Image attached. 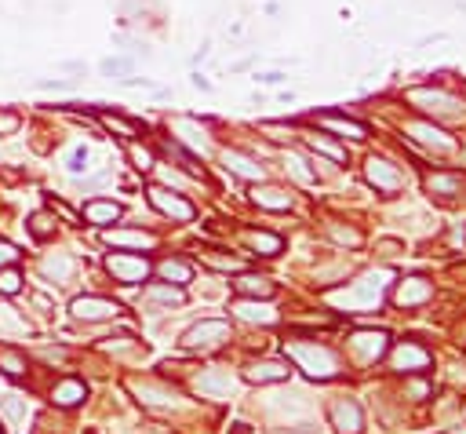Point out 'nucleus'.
Returning a JSON list of instances; mask_svg holds the SVG:
<instances>
[{"mask_svg": "<svg viewBox=\"0 0 466 434\" xmlns=\"http://www.w3.org/2000/svg\"><path fill=\"white\" fill-rule=\"evenodd\" d=\"M248 244L255 248V252H263V256H277L285 248V241L277 237V234H266V230H252L248 234Z\"/></svg>", "mask_w": 466, "mask_h": 434, "instance_id": "obj_23", "label": "nucleus"}, {"mask_svg": "<svg viewBox=\"0 0 466 434\" xmlns=\"http://www.w3.org/2000/svg\"><path fill=\"white\" fill-rule=\"evenodd\" d=\"M37 84H41L44 91H70V88H73V81H48V77L37 81Z\"/></svg>", "mask_w": 466, "mask_h": 434, "instance_id": "obj_43", "label": "nucleus"}, {"mask_svg": "<svg viewBox=\"0 0 466 434\" xmlns=\"http://www.w3.org/2000/svg\"><path fill=\"white\" fill-rule=\"evenodd\" d=\"M379 292H383V274H368L346 299L350 303H371V299H379Z\"/></svg>", "mask_w": 466, "mask_h": 434, "instance_id": "obj_22", "label": "nucleus"}, {"mask_svg": "<svg viewBox=\"0 0 466 434\" xmlns=\"http://www.w3.org/2000/svg\"><path fill=\"white\" fill-rule=\"evenodd\" d=\"M18 124H22V117H18V113L0 110V135H15V132H18Z\"/></svg>", "mask_w": 466, "mask_h": 434, "instance_id": "obj_36", "label": "nucleus"}, {"mask_svg": "<svg viewBox=\"0 0 466 434\" xmlns=\"http://www.w3.org/2000/svg\"><path fill=\"white\" fill-rule=\"evenodd\" d=\"M0 365H4L8 376H22V372H26V358L15 347H0Z\"/></svg>", "mask_w": 466, "mask_h": 434, "instance_id": "obj_30", "label": "nucleus"}, {"mask_svg": "<svg viewBox=\"0 0 466 434\" xmlns=\"http://www.w3.org/2000/svg\"><path fill=\"white\" fill-rule=\"evenodd\" d=\"M390 365H393L397 372H423V368L430 365V354H426L419 343H401V347L393 351Z\"/></svg>", "mask_w": 466, "mask_h": 434, "instance_id": "obj_7", "label": "nucleus"}, {"mask_svg": "<svg viewBox=\"0 0 466 434\" xmlns=\"http://www.w3.org/2000/svg\"><path fill=\"white\" fill-rule=\"evenodd\" d=\"M314 120H317V124H324V128H332L335 135H350V139H364V135H368V128H364L361 120H350V117L335 113V110H321Z\"/></svg>", "mask_w": 466, "mask_h": 434, "instance_id": "obj_8", "label": "nucleus"}, {"mask_svg": "<svg viewBox=\"0 0 466 434\" xmlns=\"http://www.w3.org/2000/svg\"><path fill=\"white\" fill-rule=\"evenodd\" d=\"M41 270L51 277V281H70V277H73V259L66 256V252H55V256H48L44 263H41Z\"/></svg>", "mask_w": 466, "mask_h": 434, "instance_id": "obj_20", "label": "nucleus"}, {"mask_svg": "<svg viewBox=\"0 0 466 434\" xmlns=\"http://www.w3.org/2000/svg\"><path fill=\"white\" fill-rule=\"evenodd\" d=\"M106 270L113 274V281L120 285H139L146 281V274H149V263L142 256H128V252H113L106 259Z\"/></svg>", "mask_w": 466, "mask_h": 434, "instance_id": "obj_3", "label": "nucleus"}, {"mask_svg": "<svg viewBox=\"0 0 466 434\" xmlns=\"http://www.w3.org/2000/svg\"><path fill=\"white\" fill-rule=\"evenodd\" d=\"M157 270H161V277H168V281H175V285H186L194 277L190 263H182V259H164Z\"/></svg>", "mask_w": 466, "mask_h": 434, "instance_id": "obj_25", "label": "nucleus"}, {"mask_svg": "<svg viewBox=\"0 0 466 434\" xmlns=\"http://www.w3.org/2000/svg\"><path fill=\"white\" fill-rule=\"evenodd\" d=\"M459 186H462L459 175H448V172L430 175V190H433V194H441V197H455V194H459Z\"/></svg>", "mask_w": 466, "mask_h": 434, "instance_id": "obj_26", "label": "nucleus"}, {"mask_svg": "<svg viewBox=\"0 0 466 434\" xmlns=\"http://www.w3.org/2000/svg\"><path fill=\"white\" fill-rule=\"evenodd\" d=\"M266 132H270V139H277V143L292 139V128H285V124H266Z\"/></svg>", "mask_w": 466, "mask_h": 434, "instance_id": "obj_42", "label": "nucleus"}, {"mask_svg": "<svg viewBox=\"0 0 466 434\" xmlns=\"http://www.w3.org/2000/svg\"><path fill=\"white\" fill-rule=\"evenodd\" d=\"M102 241L113 244V248H149L153 234H146V230H106Z\"/></svg>", "mask_w": 466, "mask_h": 434, "instance_id": "obj_15", "label": "nucleus"}, {"mask_svg": "<svg viewBox=\"0 0 466 434\" xmlns=\"http://www.w3.org/2000/svg\"><path fill=\"white\" fill-rule=\"evenodd\" d=\"M120 84L124 88H153V81H146V77H120Z\"/></svg>", "mask_w": 466, "mask_h": 434, "instance_id": "obj_44", "label": "nucleus"}, {"mask_svg": "<svg viewBox=\"0 0 466 434\" xmlns=\"http://www.w3.org/2000/svg\"><path fill=\"white\" fill-rule=\"evenodd\" d=\"M132 161H135V168H139V172H149V168H153V153H149V150L132 146Z\"/></svg>", "mask_w": 466, "mask_h": 434, "instance_id": "obj_40", "label": "nucleus"}, {"mask_svg": "<svg viewBox=\"0 0 466 434\" xmlns=\"http://www.w3.org/2000/svg\"><path fill=\"white\" fill-rule=\"evenodd\" d=\"M70 310H73L77 321H102V318H117L120 314V303L102 299V296H77L70 303Z\"/></svg>", "mask_w": 466, "mask_h": 434, "instance_id": "obj_4", "label": "nucleus"}, {"mask_svg": "<svg viewBox=\"0 0 466 434\" xmlns=\"http://www.w3.org/2000/svg\"><path fill=\"white\" fill-rule=\"evenodd\" d=\"M102 124H106L110 132H117L120 139H139V124L135 120H124L117 113H102Z\"/></svg>", "mask_w": 466, "mask_h": 434, "instance_id": "obj_28", "label": "nucleus"}, {"mask_svg": "<svg viewBox=\"0 0 466 434\" xmlns=\"http://www.w3.org/2000/svg\"><path fill=\"white\" fill-rule=\"evenodd\" d=\"M18 289H22V274H18V270H0V292L15 296Z\"/></svg>", "mask_w": 466, "mask_h": 434, "instance_id": "obj_34", "label": "nucleus"}, {"mask_svg": "<svg viewBox=\"0 0 466 434\" xmlns=\"http://www.w3.org/2000/svg\"><path fill=\"white\" fill-rule=\"evenodd\" d=\"M84 219L95 223V227H106V223L120 219V205H117V201H106V197H95V201L84 205Z\"/></svg>", "mask_w": 466, "mask_h": 434, "instance_id": "obj_14", "label": "nucleus"}, {"mask_svg": "<svg viewBox=\"0 0 466 434\" xmlns=\"http://www.w3.org/2000/svg\"><path fill=\"white\" fill-rule=\"evenodd\" d=\"M18 248L11 244V241H0V267H11V263H18Z\"/></svg>", "mask_w": 466, "mask_h": 434, "instance_id": "obj_39", "label": "nucleus"}, {"mask_svg": "<svg viewBox=\"0 0 466 434\" xmlns=\"http://www.w3.org/2000/svg\"><path fill=\"white\" fill-rule=\"evenodd\" d=\"M223 165H226V172H233V175H240V179H248V182H255V179H263L266 172H263V165H255L248 153H240V150H226L223 153Z\"/></svg>", "mask_w": 466, "mask_h": 434, "instance_id": "obj_12", "label": "nucleus"}, {"mask_svg": "<svg viewBox=\"0 0 466 434\" xmlns=\"http://www.w3.org/2000/svg\"><path fill=\"white\" fill-rule=\"evenodd\" d=\"M29 234H33L37 241H48V237H55V219H51V215L48 212H33V215H29Z\"/></svg>", "mask_w": 466, "mask_h": 434, "instance_id": "obj_27", "label": "nucleus"}, {"mask_svg": "<svg viewBox=\"0 0 466 434\" xmlns=\"http://www.w3.org/2000/svg\"><path fill=\"white\" fill-rule=\"evenodd\" d=\"M364 175H368V182L376 186V190H383V194H393V190H401V172H397L390 161L371 157V161H368V168H364Z\"/></svg>", "mask_w": 466, "mask_h": 434, "instance_id": "obj_6", "label": "nucleus"}, {"mask_svg": "<svg viewBox=\"0 0 466 434\" xmlns=\"http://www.w3.org/2000/svg\"><path fill=\"white\" fill-rule=\"evenodd\" d=\"M354 351H361L368 361H376L386 351V336L383 332H357L354 336Z\"/></svg>", "mask_w": 466, "mask_h": 434, "instance_id": "obj_21", "label": "nucleus"}, {"mask_svg": "<svg viewBox=\"0 0 466 434\" xmlns=\"http://www.w3.org/2000/svg\"><path fill=\"white\" fill-rule=\"evenodd\" d=\"M233 310L248 321H263V325H273L277 321V310L273 306H259V303H233Z\"/></svg>", "mask_w": 466, "mask_h": 434, "instance_id": "obj_24", "label": "nucleus"}, {"mask_svg": "<svg viewBox=\"0 0 466 434\" xmlns=\"http://www.w3.org/2000/svg\"><path fill=\"white\" fill-rule=\"evenodd\" d=\"M248 380L252 383H281V380H288V365L285 361H259L248 368Z\"/></svg>", "mask_w": 466, "mask_h": 434, "instance_id": "obj_16", "label": "nucleus"}, {"mask_svg": "<svg viewBox=\"0 0 466 434\" xmlns=\"http://www.w3.org/2000/svg\"><path fill=\"white\" fill-rule=\"evenodd\" d=\"M433 296V285L426 281V277H408V281H401L393 303L397 306H415V303H426Z\"/></svg>", "mask_w": 466, "mask_h": 434, "instance_id": "obj_11", "label": "nucleus"}, {"mask_svg": "<svg viewBox=\"0 0 466 434\" xmlns=\"http://www.w3.org/2000/svg\"><path fill=\"white\" fill-rule=\"evenodd\" d=\"M132 66L135 62L132 58H124V55H113V58H102V77H132Z\"/></svg>", "mask_w": 466, "mask_h": 434, "instance_id": "obj_29", "label": "nucleus"}, {"mask_svg": "<svg viewBox=\"0 0 466 434\" xmlns=\"http://www.w3.org/2000/svg\"><path fill=\"white\" fill-rule=\"evenodd\" d=\"M252 201H255V205H263V208H273V212H285V208H292V194L277 190V186H255Z\"/></svg>", "mask_w": 466, "mask_h": 434, "instance_id": "obj_19", "label": "nucleus"}, {"mask_svg": "<svg viewBox=\"0 0 466 434\" xmlns=\"http://www.w3.org/2000/svg\"><path fill=\"white\" fill-rule=\"evenodd\" d=\"M233 289L240 296H263V299L273 296V281H270V277H259V274H240L233 281Z\"/></svg>", "mask_w": 466, "mask_h": 434, "instance_id": "obj_17", "label": "nucleus"}, {"mask_svg": "<svg viewBox=\"0 0 466 434\" xmlns=\"http://www.w3.org/2000/svg\"><path fill=\"white\" fill-rule=\"evenodd\" d=\"M332 237L343 241V244H361V234L357 230H343V227H332Z\"/></svg>", "mask_w": 466, "mask_h": 434, "instance_id": "obj_41", "label": "nucleus"}, {"mask_svg": "<svg viewBox=\"0 0 466 434\" xmlns=\"http://www.w3.org/2000/svg\"><path fill=\"white\" fill-rule=\"evenodd\" d=\"M332 423L343 430V434H361V427H364V416H361V405L357 401H339V405L332 409Z\"/></svg>", "mask_w": 466, "mask_h": 434, "instance_id": "obj_10", "label": "nucleus"}, {"mask_svg": "<svg viewBox=\"0 0 466 434\" xmlns=\"http://www.w3.org/2000/svg\"><path fill=\"white\" fill-rule=\"evenodd\" d=\"M288 168H292V175H295L299 182H314V179H317L314 172L306 168V161H299V157H292V161H288Z\"/></svg>", "mask_w": 466, "mask_h": 434, "instance_id": "obj_38", "label": "nucleus"}, {"mask_svg": "<svg viewBox=\"0 0 466 434\" xmlns=\"http://www.w3.org/2000/svg\"><path fill=\"white\" fill-rule=\"evenodd\" d=\"M146 296H149V299H157V303H182V292L171 289V285H149Z\"/></svg>", "mask_w": 466, "mask_h": 434, "instance_id": "obj_31", "label": "nucleus"}, {"mask_svg": "<svg viewBox=\"0 0 466 434\" xmlns=\"http://www.w3.org/2000/svg\"><path fill=\"white\" fill-rule=\"evenodd\" d=\"M230 339V321H201L190 332L182 336V347L186 351H211Z\"/></svg>", "mask_w": 466, "mask_h": 434, "instance_id": "obj_2", "label": "nucleus"}, {"mask_svg": "<svg viewBox=\"0 0 466 434\" xmlns=\"http://www.w3.org/2000/svg\"><path fill=\"white\" fill-rule=\"evenodd\" d=\"M88 398V387H84V380H58L55 387H51V401L58 409H73V405H80V401Z\"/></svg>", "mask_w": 466, "mask_h": 434, "instance_id": "obj_9", "label": "nucleus"}, {"mask_svg": "<svg viewBox=\"0 0 466 434\" xmlns=\"http://www.w3.org/2000/svg\"><path fill=\"white\" fill-rule=\"evenodd\" d=\"M408 132H412L419 143H426V146H438V150H452V146H455L452 139H445V132H441V128H433V124H426V120H415V124H408Z\"/></svg>", "mask_w": 466, "mask_h": 434, "instance_id": "obj_18", "label": "nucleus"}, {"mask_svg": "<svg viewBox=\"0 0 466 434\" xmlns=\"http://www.w3.org/2000/svg\"><path fill=\"white\" fill-rule=\"evenodd\" d=\"M66 168H70L73 175H80V172L88 168V150H84V146H77V150L70 153V165H66Z\"/></svg>", "mask_w": 466, "mask_h": 434, "instance_id": "obj_37", "label": "nucleus"}, {"mask_svg": "<svg viewBox=\"0 0 466 434\" xmlns=\"http://www.w3.org/2000/svg\"><path fill=\"white\" fill-rule=\"evenodd\" d=\"M288 354H292V361L306 372V376H314V380H332V376H335V368H339V361H335V354H332L328 347L292 343Z\"/></svg>", "mask_w": 466, "mask_h": 434, "instance_id": "obj_1", "label": "nucleus"}, {"mask_svg": "<svg viewBox=\"0 0 466 434\" xmlns=\"http://www.w3.org/2000/svg\"><path fill=\"white\" fill-rule=\"evenodd\" d=\"M194 88H201V91H208L211 84H208V77H201V73H194Z\"/></svg>", "mask_w": 466, "mask_h": 434, "instance_id": "obj_46", "label": "nucleus"}, {"mask_svg": "<svg viewBox=\"0 0 466 434\" xmlns=\"http://www.w3.org/2000/svg\"><path fill=\"white\" fill-rule=\"evenodd\" d=\"M149 205L157 208V212H164V215H171V219H179V223H190L194 215H197L190 201H182L179 194L164 190V186H149Z\"/></svg>", "mask_w": 466, "mask_h": 434, "instance_id": "obj_5", "label": "nucleus"}, {"mask_svg": "<svg viewBox=\"0 0 466 434\" xmlns=\"http://www.w3.org/2000/svg\"><path fill=\"white\" fill-rule=\"evenodd\" d=\"M197 391L201 394H215V398H226L233 391V376H230L226 368H208V372H201V376H197Z\"/></svg>", "mask_w": 466, "mask_h": 434, "instance_id": "obj_13", "label": "nucleus"}, {"mask_svg": "<svg viewBox=\"0 0 466 434\" xmlns=\"http://www.w3.org/2000/svg\"><path fill=\"white\" fill-rule=\"evenodd\" d=\"M0 405H4V413H8L11 420H22V416H26V401H22L18 394H4V398H0Z\"/></svg>", "mask_w": 466, "mask_h": 434, "instance_id": "obj_35", "label": "nucleus"}, {"mask_svg": "<svg viewBox=\"0 0 466 434\" xmlns=\"http://www.w3.org/2000/svg\"><path fill=\"white\" fill-rule=\"evenodd\" d=\"M26 329V321L15 314L11 306H0V332H22Z\"/></svg>", "mask_w": 466, "mask_h": 434, "instance_id": "obj_33", "label": "nucleus"}, {"mask_svg": "<svg viewBox=\"0 0 466 434\" xmlns=\"http://www.w3.org/2000/svg\"><path fill=\"white\" fill-rule=\"evenodd\" d=\"M259 81H263V84H281V81H285V73H281V70H270V73H263Z\"/></svg>", "mask_w": 466, "mask_h": 434, "instance_id": "obj_45", "label": "nucleus"}, {"mask_svg": "<svg viewBox=\"0 0 466 434\" xmlns=\"http://www.w3.org/2000/svg\"><path fill=\"white\" fill-rule=\"evenodd\" d=\"M455 434H466V430H455Z\"/></svg>", "mask_w": 466, "mask_h": 434, "instance_id": "obj_47", "label": "nucleus"}, {"mask_svg": "<svg viewBox=\"0 0 466 434\" xmlns=\"http://www.w3.org/2000/svg\"><path fill=\"white\" fill-rule=\"evenodd\" d=\"M309 150H317V153H324V157H332V161H339V165H343V161H346V153H343V150H339L335 143H328V139H317V135H314V139H309Z\"/></svg>", "mask_w": 466, "mask_h": 434, "instance_id": "obj_32", "label": "nucleus"}]
</instances>
